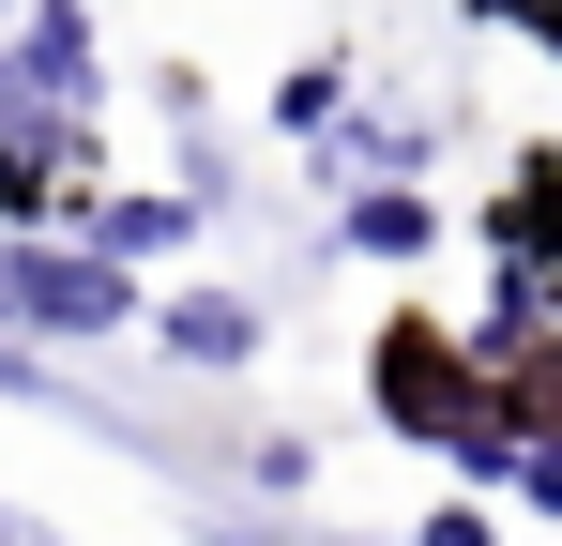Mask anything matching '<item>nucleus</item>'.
Listing matches in <instances>:
<instances>
[{
    "label": "nucleus",
    "instance_id": "nucleus-1",
    "mask_svg": "<svg viewBox=\"0 0 562 546\" xmlns=\"http://www.w3.org/2000/svg\"><path fill=\"white\" fill-rule=\"evenodd\" d=\"M0 319H31V334H106V319H122V273L15 243V259H0Z\"/></svg>",
    "mask_w": 562,
    "mask_h": 546
},
{
    "label": "nucleus",
    "instance_id": "nucleus-2",
    "mask_svg": "<svg viewBox=\"0 0 562 546\" xmlns=\"http://www.w3.org/2000/svg\"><path fill=\"white\" fill-rule=\"evenodd\" d=\"M168 350H183V364H244V350H259V319H244L228 288H183V304H168Z\"/></svg>",
    "mask_w": 562,
    "mask_h": 546
},
{
    "label": "nucleus",
    "instance_id": "nucleus-3",
    "mask_svg": "<svg viewBox=\"0 0 562 546\" xmlns=\"http://www.w3.org/2000/svg\"><path fill=\"white\" fill-rule=\"evenodd\" d=\"M92 228H106V273H122V259H168L198 213H183V197H122V213H92Z\"/></svg>",
    "mask_w": 562,
    "mask_h": 546
},
{
    "label": "nucleus",
    "instance_id": "nucleus-4",
    "mask_svg": "<svg viewBox=\"0 0 562 546\" xmlns=\"http://www.w3.org/2000/svg\"><path fill=\"white\" fill-rule=\"evenodd\" d=\"M350 243H366V259H426V243H441V213H426V197H395V182H380L366 213H350Z\"/></svg>",
    "mask_w": 562,
    "mask_h": 546
},
{
    "label": "nucleus",
    "instance_id": "nucleus-5",
    "mask_svg": "<svg viewBox=\"0 0 562 546\" xmlns=\"http://www.w3.org/2000/svg\"><path fill=\"white\" fill-rule=\"evenodd\" d=\"M31 91H92V31L77 15H31Z\"/></svg>",
    "mask_w": 562,
    "mask_h": 546
},
{
    "label": "nucleus",
    "instance_id": "nucleus-6",
    "mask_svg": "<svg viewBox=\"0 0 562 546\" xmlns=\"http://www.w3.org/2000/svg\"><path fill=\"white\" fill-rule=\"evenodd\" d=\"M274 122H289V137H335V61H304V77L274 91Z\"/></svg>",
    "mask_w": 562,
    "mask_h": 546
},
{
    "label": "nucleus",
    "instance_id": "nucleus-7",
    "mask_svg": "<svg viewBox=\"0 0 562 546\" xmlns=\"http://www.w3.org/2000/svg\"><path fill=\"white\" fill-rule=\"evenodd\" d=\"M426 546H486V516H426Z\"/></svg>",
    "mask_w": 562,
    "mask_h": 546
},
{
    "label": "nucleus",
    "instance_id": "nucleus-8",
    "mask_svg": "<svg viewBox=\"0 0 562 546\" xmlns=\"http://www.w3.org/2000/svg\"><path fill=\"white\" fill-rule=\"evenodd\" d=\"M0 546H46V532H31V516H0Z\"/></svg>",
    "mask_w": 562,
    "mask_h": 546
}]
</instances>
